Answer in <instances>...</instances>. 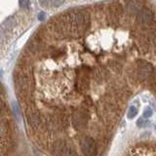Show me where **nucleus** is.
<instances>
[{
    "instance_id": "obj_1",
    "label": "nucleus",
    "mask_w": 156,
    "mask_h": 156,
    "mask_svg": "<svg viewBox=\"0 0 156 156\" xmlns=\"http://www.w3.org/2000/svg\"><path fill=\"white\" fill-rule=\"evenodd\" d=\"M20 137L5 93L0 84V156H18Z\"/></svg>"
},
{
    "instance_id": "obj_2",
    "label": "nucleus",
    "mask_w": 156,
    "mask_h": 156,
    "mask_svg": "<svg viewBox=\"0 0 156 156\" xmlns=\"http://www.w3.org/2000/svg\"><path fill=\"white\" fill-rule=\"evenodd\" d=\"M129 76L138 82L148 81L149 78L155 74L154 67L146 60L139 59L134 63V66L129 67Z\"/></svg>"
},
{
    "instance_id": "obj_3",
    "label": "nucleus",
    "mask_w": 156,
    "mask_h": 156,
    "mask_svg": "<svg viewBox=\"0 0 156 156\" xmlns=\"http://www.w3.org/2000/svg\"><path fill=\"white\" fill-rule=\"evenodd\" d=\"M88 121H89V111L86 106L73 109L69 114L70 125L75 131H82L85 129L88 125Z\"/></svg>"
},
{
    "instance_id": "obj_4",
    "label": "nucleus",
    "mask_w": 156,
    "mask_h": 156,
    "mask_svg": "<svg viewBox=\"0 0 156 156\" xmlns=\"http://www.w3.org/2000/svg\"><path fill=\"white\" fill-rule=\"evenodd\" d=\"M155 13L149 7L143 6L141 11L136 15V23L143 27L149 26L154 22Z\"/></svg>"
},
{
    "instance_id": "obj_5",
    "label": "nucleus",
    "mask_w": 156,
    "mask_h": 156,
    "mask_svg": "<svg viewBox=\"0 0 156 156\" xmlns=\"http://www.w3.org/2000/svg\"><path fill=\"white\" fill-rule=\"evenodd\" d=\"M80 150L85 156H97L98 146L95 139L90 136H85L80 139Z\"/></svg>"
},
{
    "instance_id": "obj_6",
    "label": "nucleus",
    "mask_w": 156,
    "mask_h": 156,
    "mask_svg": "<svg viewBox=\"0 0 156 156\" xmlns=\"http://www.w3.org/2000/svg\"><path fill=\"white\" fill-rule=\"evenodd\" d=\"M123 5L124 10H125V14L128 17H136V15L143 7L141 0H126Z\"/></svg>"
},
{
    "instance_id": "obj_7",
    "label": "nucleus",
    "mask_w": 156,
    "mask_h": 156,
    "mask_svg": "<svg viewBox=\"0 0 156 156\" xmlns=\"http://www.w3.org/2000/svg\"><path fill=\"white\" fill-rule=\"evenodd\" d=\"M139 112V109H138V107H136V106H131L129 110H128V113H127V116L129 119H132V118H134L135 116H137V114Z\"/></svg>"
},
{
    "instance_id": "obj_8",
    "label": "nucleus",
    "mask_w": 156,
    "mask_h": 156,
    "mask_svg": "<svg viewBox=\"0 0 156 156\" xmlns=\"http://www.w3.org/2000/svg\"><path fill=\"white\" fill-rule=\"evenodd\" d=\"M15 21L13 20V18H10V19H8L7 21L4 23V26L6 27L5 29H12L14 27V26H15Z\"/></svg>"
},
{
    "instance_id": "obj_9",
    "label": "nucleus",
    "mask_w": 156,
    "mask_h": 156,
    "mask_svg": "<svg viewBox=\"0 0 156 156\" xmlns=\"http://www.w3.org/2000/svg\"><path fill=\"white\" fill-rule=\"evenodd\" d=\"M147 124H148V121H146L145 118V117H142V118H139L138 120V122H137V125L139 127H145Z\"/></svg>"
},
{
    "instance_id": "obj_10",
    "label": "nucleus",
    "mask_w": 156,
    "mask_h": 156,
    "mask_svg": "<svg viewBox=\"0 0 156 156\" xmlns=\"http://www.w3.org/2000/svg\"><path fill=\"white\" fill-rule=\"evenodd\" d=\"M20 5H21L22 8L23 9H29V0H20Z\"/></svg>"
},
{
    "instance_id": "obj_11",
    "label": "nucleus",
    "mask_w": 156,
    "mask_h": 156,
    "mask_svg": "<svg viewBox=\"0 0 156 156\" xmlns=\"http://www.w3.org/2000/svg\"><path fill=\"white\" fill-rule=\"evenodd\" d=\"M151 115H152V109H146L145 111H143V117H145V119L149 118Z\"/></svg>"
},
{
    "instance_id": "obj_12",
    "label": "nucleus",
    "mask_w": 156,
    "mask_h": 156,
    "mask_svg": "<svg viewBox=\"0 0 156 156\" xmlns=\"http://www.w3.org/2000/svg\"><path fill=\"white\" fill-rule=\"evenodd\" d=\"M152 44L156 47V27L152 29Z\"/></svg>"
},
{
    "instance_id": "obj_13",
    "label": "nucleus",
    "mask_w": 156,
    "mask_h": 156,
    "mask_svg": "<svg viewBox=\"0 0 156 156\" xmlns=\"http://www.w3.org/2000/svg\"><path fill=\"white\" fill-rule=\"evenodd\" d=\"M6 36V30L5 29H3V27H0V38L1 39H4Z\"/></svg>"
},
{
    "instance_id": "obj_14",
    "label": "nucleus",
    "mask_w": 156,
    "mask_h": 156,
    "mask_svg": "<svg viewBox=\"0 0 156 156\" xmlns=\"http://www.w3.org/2000/svg\"><path fill=\"white\" fill-rule=\"evenodd\" d=\"M63 2V0H53V3L55 6H60Z\"/></svg>"
},
{
    "instance_id": "obj_15",
    "label": "nucleus",
    "mask_w": 156,
    "mask_h": 156,
    "mask_svg": "<svg viewBox=\"0 0 156 156\" xmlns=\"http://www.w3.org/2000/svg\"><path fill=\"white\" fill-rule=\"evenodd\" d=\"M44 18H45V15H44V13H41V14L38 16V19L40 20V21H43Z\"/></svg>"
},
{
    "instance_id": "obj_16",
    "label": "nucleus",
    "mask_w": 156,
    "mask_h": 156,
    "mask_svg": "<svg viewBox=\"0 0 156 156\" xmlns=\"http://www.w3.org/2000/svg\"><path fill=\"white\" fill-rule=\"evenodd\" d=\"M48 1H49V0H40V3L43 4V5H47Z\"/></svg>"
}]
</instances>
